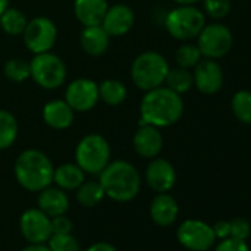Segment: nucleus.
Returning <instances> with one entry per match:
<instances>
[{
  "label": "nucleus",
  "instance_id": "nucleus-10",
  "mask_svg": "<svg viewBox=\"0 0 251 251\" xmlns=\"http://www.w3.org/2000/svg\"><path fill=\"white\" fill-rule=\"evenodd\" d=\"M177 241L189 251H207L213 247L216 235L213 226L202 220L189 219L177 227Z\"/></svg>",
  "mask_w": 251,
  "mask_h": 251
},
{
  "label": "nucleus",
  "instance_id": "nucleus-14",
  "mask_svg": "<svg viewBox=\"0 0 251 251\" xmlns=\"http://www.w3.org/2000/svg\"><path fill=\"white\" fill-rule=\"evenodd\" d=\"M145 180L152 191L169 192L176 183V170L170 161L155 157L145 170Z\"/></svg>",
  "mask_w": 251,
  "mask_h": 251
},
{
  "label": "nucleus",
  "instance_id": "nucleus-24",
  "mask_svg": "<svg viewBox=\"0 0 251 251\" xmlns=\"http://www.w3.org/2000/svg\"><path fill=\"white\" fill-rule=\"evenodd\" d=\"M99 89V99H102L105 103L111 106H117L124 102L127 98V89L120 80H103L100 84H98Z\"/></svg>",
  "mask_w": 251,
  "mask_h": 251
},
{
  "label": "nucleus",
  "instance_id": "nucleus-4",
  "mask_svg": "<svg viewBox=\"0 0 251 251\" xmlns=\"http://www.w3.org/2000/svg\"><path fill=\"white\" fill-rule=\"evenodd\" d=\"M169 70V62L161 53L148 50L136 56L132 64L130 75L136 87L148 92L164 84Z\"/></svg>",
  "mask_w": 251,
  "mask_h": 251
},
{
  "label": "nucleus",
  "instance_id": "nucleus-21",
  "mask_svg": "<svg viewBox=\"0 0 251 251\" xmlns=\"http://www.w3.org/2000/svg\"><path fill=\"white\" fill-rule=\"evenodd\" d=\"M81 48L86 53L92 56H99L105 53L109 45V34L105 31V28L99 25H87L83 28L80 36Z\"/></svg>",
  "mask_w": 251,
  "mask_h": 251
},
{
  "label": "nucleus",
  "instance_id": "nucleus-35",
  "mask_svg": "<svg viewBox=\"0 0 251 251\" xmlns=\"http://www.w3.org/2000/svg\"><path fill=\"white\" fill-rule=\"evenodd\" d=\"M214 251H250V250L245 241L229 236L226 239H222V242L216 247Z\"/></svg>",
  "mask_w": 251,
  "mask_h": 251
},
{
  "label": "nucleus",
  "instance_id": "nucleus-13",
  "mask_svg": "<svg viewBox=\"0 0 251 251\" xmlns=\"http://www.w3.org/2000/svg\"><path fill=\"white\" fill-rule=\"evenodd\" d=\"M194 84L204 95H214L223 86L222 67L210 58L201 59L194 67Z\"/></svg>",
  "mask_w": 251,
  "mask_h": 251
},
{
  "label": "nucleus",
  "instance_id": "nucleus-16",
  "mask_svg": "<svg viewBox=\"0 0 251 251\" xmlns=\"http://www.w3.org/2000/svg\"><path fill=\"white\" fill-rule=\"evenodd\" d=\"M135 151L144 158H155L163 150V135L160 127L152 124L141 123L139 129L133 136Z\"/></svg>",
  "mask_w": 251,
  "mask_h": 251
},
{
  "label": "nucleus",
  "instance_id": "nucleus-33",
  "mask_svg": "<svg viewBox=\"0 0 251 251\" xmlns=\"http://www.w3.org/2000/svg\"><path fill=\"white\" fill-rule=\"evenodd\" d=\"M50 226H52V235H61V233H71L73 232V222L65 214L50 217Z\"/></svg>",
  "mask_w": 251,
  "mask_h": 251
},
{
  "label": "nucleus",
  "instance_id": "nucleus-2",
  "mask_svg": "<svg viewBox=\"0 0 251 251\" xmlns=\"http://www.w3.org/2000/svg\"><path fill=\"white\" fill-rule=\"evenodd\" d=\"M99 182L105 191V197L117 202H129L136 198L141 191V175L129 161L117 160L99 173Z\"/></svg>",
  "mask_w": 251,
  "mask_h": 251
},
{
  "label": "nucleus",
  "instance_id": "nucleus-8",
  "mask_svg": "<svg viewBox=\"0 0 251 251\" xmlns=\"http://www.w3.org/2000/svg\"><path fill=\"white\" fill-rule=\"evenodd\" d=\"M23 36L27 49L37 55L43 52H50V49L56 43L58 30L52 20L46 17H37L28 21Z\"/></svg>",
  "mask_w": 251,
  "mask_h": 251
},
{
  "label": "nucleus",
  "instance_id": "nucleus-3",
  "mask_svg": "<svg viewBox=\"0 0 251 251\" xmlns=\"http://www.w3.org/2000/svg\"><path fill=\"white\" fill-rule=\"evenodd\" d=\"M55 167L49 157L39 150L23 151L14 166L17 182L30 192H40L53 182Z\"/></svg>",
  "mask_w": 251,
  "mask_h": 251
},
{
  "label": "nucleus",
  "instance_id": "nucleus-5",
  "mask_svg": "<svg viewBox=\"0 0 251 251\" xmlns=\"http://www.w3.org/2000/svg\"><path fill=\"white\" fill-rule=\"evenodd\" d=\"M109 158V144L98 133L86 135L75 148V163L89 175H99L108 166Z\"/></svg>",
  "mask_w": 251,
  "mask_h": 251
},
{
  "label": "nucleus",
  "instance_id": "nucleus-12",
  "mask_svg": "<svg viewBox=\"0 0 251 251\" xmlns=\"http://www.w3.org/2000/svg\"><path fill=\"white\" fill-rule=\"evenodd\" d=\"M65 100L74 111H90L99 100L98 84L90 78H77L68 84L65 90Z\"/></svg>",
  "mask_w": 251,
  "mask_h": 251
},
{
  "label": "nucleus",
  "instance_id": "nucleus-30",
  "mask_svg": "<svg viewBox=\"0 0 251 251\" xmlns=\"http://www.w3.org/2000/svg\"><path fill=\"white\" fill-rule=\"evenodd\" d=\"M201 52L198 49L197 45H192V43H185L182 45L177 52H176V62L179 67H183V68H192L195 67L200 61H201Z\"/></svg>",
  "mask_w": 251,
  "mask_h": 251
},
{
  "label": "nucleus",
  "instance_id": "nucleus-26",
  "mask_svg": "<svg viewBox=\"0 0 251 251\" xmlns=\"http://www.w3.org/2000/svg\"><path fill=\"white\" fill-rule=\"evenodd\" d=\"M18 138V123L12 112L0 109V151L8 150Z\"/></svg>",
  "mask_w": 251,
  "mask_h": 251
},
{
  "label": "nucleus",
  "instance_id": "nucleus-15",
  "mask_svg": "<svg viewBox=\"0 0 251 251\" xmlns=\"http://www.w3.org/2000/svg\"><path fill=\"white\" fill-rule=\"evenodd\" d=\"M135 24V12L127 5H114L108 8L100 25L109 34V37H120L127 34Z\"/></svg>",
  "mask_w": 251,
  "mask_h": 251
},
{
  "label": "nucleus",
  "instance_id": "nucleus-11",
  "mask_svg": "<svg viewBox=\"0 0 251 251\" xmlns=\"http://www.w3.org/2000/svg\"><path fill=\"white\" fill-rule=\"evenodd\" d=\"M20 230L30 244H46L52 236L50 217L40 208L25 210L20 217Z\"/></svg>",
  "mask_w": 251,
  "mask_h": 251
},
{
  "label": "nucleus",
  "instance_id": "nucleus-1",
  "mask_svg": "<svg viewBox=\"0 0 251 251\" xmlns=\"http://www.w3.org/2000/svg\"><path fill=\"white\" fill-rule=\"evenodd\" d=\"M182 114L183 100L169 87L160 86L148 90L141 102V123L155 127H169L180 120Z\"/></svg>",
  "mask_w": 251,
  "mask_h": 251
},
{
  "label": "nucleus",
  "instance_id": "nucleus-18",
  "mask_svg": "<svg viewBox=\"0 0 251 251\" xmlns=\"http://www.w3.org/2000/svg\"><path fill=\"white\" fill-rule=\"evenodd\" d=\"M179 214V205L176 200L169 195L167 192L158 194L151 205H150V216L152 222L158 226H170L175 223Z\"/></svg>",
  "mask_w": 251,
  "mask_h": 251
},
{
  "label": "nucleus",
  "instance_id": "nucleus-22",
  "mask_svg": "<svg viewBox=\"0 0 251 251\" xmlns=\"http://www.w3.org/2000/svg\"><path fill=\"white\" fill-rule=\"evenodd\" d=\"M84 172L77 163H65L55 169L53 182L64 191H75L84 182Z\"/></svg>",
  "mask_w": 251,
  "mask_h": 251
},
{
  "label": "nucleus",
  "instance_id": "nucleus-20",
  "mask_svg": "<svg viewBox=\"0 0 251 251\" xmlns=\"http://www.w3.org/2000/svg\"><path fill=\"white\" fill-rule=\"evenodd\" d=\"M108 11L106 0H75L74 14L84 25H99Z\"/></svg>",
  "mask_w": 251,
  "mask_h": 251
},
{
  "label": "nucleus",
  "instance_id": "nucleus-39",
  "mask_svg": "<svg viewBox=\"0 0 251 251\" xmlns=\"http://www.w3.org/2000/svg\"><path fill=\"white\" fill-rule=\"evenodd\" d=\"M173 2H176L177 5H195L200 0H173Z\"/></svg>",
  "mask_w": 251,
  "mask_h": 251
},
{
  "label": "nucleus",
  "instance_id": "nucleus-23",
  "mask_svg": "<svg viewBox=\"0 0 251 251\" xmlns=\"http://www.w3.org/2000/svg\"><path fill=\"white\" fill-rule=\"evenodd\" d=\"M75 198L80 205L86 208H92L98 205L103 198H105V191L100 185L99 180H84L77 189Z\"/></svg>",
  "mask_w": 251,
  "mask_h": 251
},
{
  "label": "nucleus",
  "instance_id": "nucleus-32",
  "mask_svg": "<svg viewBox=\"0 0 251 251\" xmlns=\"http://www.w3.org/2000/svg\"><path fill=\"white\" fill-rule=\"evenodd\" d=\"M205 12L216 20L225 18L232 9V0H204Z\"/></svg>",
  "mask_w": 251,
  "mask_h": 251
},
{
  "label": "nucleus",
  "instance_id": "nucleus-38",
  "mask_svg": "<svg viewBox=\"0 0 251 251\" xmlns=\"http://www.w3.org/2000/svg\"><path fill=\"white\" fill-rule=\"evenodd\" d=\"M21 251H50V250L46 244H30L24 247Z\"/></svg>",
  "mask_w": 251,
  "mask_h": 251
},
{
  "label": "nucleus",
  "instance_id": "nucleus-17",
  "mask_svg": "<svg viewBox=\"0 0 251 251\" xmlns=\"http://www.w3.org/2000/svg\"><path fill=\"white\" fill-rule=\"evenodd\" d=\"M37 205L45 214H48L49 217H55V216L65 214L68 211L70 198L64 189H61L58 186L56 188L48 186L39 192Z\"/></svg>",
  "mask_w": 251,
  "mask_h": 251
},
{
  "label": "nucleus",
  "instance_id": "nucleus-7",
  "mask_svg": "<svg viewBox=\"0 0 251 251\" xmlns=\"http://www.w3.org/2000/svg\"><path fill=\"white\" fill-rule=\"evenodd\" d=\"M30 71L33 80L48 90L61 87L67 78V67L64 61L50 52L37 53L30 62Z\"/></svg>",
  "mask_w": 251,
  "mask_h": 251
},
{
  "label": "nucleus",
  "instance_id": "nucleus-36",
  "mask_svg": "<svg viewBox=\"0 0 251 251\" xmlns=\"http://www.w3.org/2000/svg\"><path fill=\"white\" fill-rule=\"evenodd\" d=\"M213 230H214V235H216V239H226L230 236V222H226V220H219L216 222V225L213 226Z\"/></svg>",
  "mask_w": 251,
  "mask_h": 251
},
{
  "label": "nucleus",
  "instance_id": "nucleus-25",
  "mask_svg": "<svg viewBox=\"0 0 251 251\" xmlns=\"http://www.w3.org/2000/svg\"><path fill=\"white\" fill-rule=\"evenodd\" d=\"M164 84L175 93L182 95V93H186L194 86V75L188 68H183V67L170 68L166 75Z\"/></svg>",
  "mask_w": 251,
  "mask_h": 251
},
{
  "label": "nucleus",
  "instance_id": "nucleus-6",
  "mask_svg": "<svg viewBox=\"0 0 251 251\" xmlns=\"http://www.w3.org/2000/svg\"><path fill=\"white\" fill-rule=\"evenodd\" d=\"M205 25L204 14L194 5H179L167 14L166 28L177 40H192L198 37Z\"/></svg>",
  "mask_w": 251,
  "mask_h": 251
},
{
  "label": "nucleus",
  "instance_id": "nucleus-9",
  "mask_svg": "<svg viewBox=\"0 0 251 251\" xmlns=\"http://www.w3.org/2000/svg\"><path fill=\"white\" fill-rule=\"evenodd\" d=\"M233 37L230 30L222 24L204 25L198 34V49L202 56L210 59H217L225 56L232 49Z\"/></svg>",
  "mask_w": 251,
  "mask_h": 251
},
{
  "label": "nucleus",
  "instance_id": "nucleus-37",
  "mask_svg": "<svg viewBox=\"0 0 251 251\" xmlns=\"http://www.w3.org/2000/svg\"><path fill=\"white\" fill-rule=\"evenodd\" d=\"M86 251H118V250L109 242H95Z\"/></svg>",
  "mask_w": 251,
  "mask_h": 251
},
{
  "label": "nucleus",
  "instance_id": "nucleus-31",
  "mask_svg": "<svg viewBox=\"0 0 251 251\" xmlns=\"http://www.w3.org/2000/svg\"><path fill=\"white\" fill-rule=\"evenodd\" d=\"M50 251H80V242L73 233L52 235L48 241Z\"/></svg>",
  "mask_w": 251,
  "mask_h": 251
},
{
  "label": "nucleus",
  "instance_id": "nucleus-29",
  "mask_svg": "<svg viewBox=\"0 0 251 251\" xmlns=\"http://www.w3.org/2000/svg\"><path fill=\"white\" fill-rule=\"evenodd\" d=\"M5 75L8 80L14 81V83H21L24 80H27L28 77H31V71H30V62H27L23 58H12L5 64Z\"/></svg>",
  "mask_w": 251,
  "mask_h": 251
},
{
  "label": "nucleus",
  "instance_id": "nucleus-19",
  "mask_svg": "<svg viewBox=\"0 0 251 251\" xmlns=\"http://www.w3.org/2000/svg\"><path fill=\"white\" fill-rule=\"evenodd\" d=\"M74 109L67 103V100L55 99L45 105L43 120L49 127L55 130L68 129L74 121Z\"/></svg>",
  "mask_w": 251,
  "mask_h": 251
},
{
  "label": "nucleus",
  "instance_id": "nucleus-40",
  "mask_svg": "<svg viewBox=\"0 0 251 251\" xmlns=\"http://www.w3.org/2000/svg\"><path fill=\"white\" fill-rule=\"evenodd\" d=\"M8 3H9V0H0V15L8 9Z\"/></svg>",
  "mask_w": 251,
  "mask_h": 251
},
{
  "label": "nucleus",
  "instance_id": "nucleus-28",
  "mask_svg": "<svg viewBox=\"0 0 251 251\" xmlns=\"http://www.w3.org/2000/svg\"><path fill=\"white\" fill-rule=\"evenodd\" d=\"M230 108L233 115L244 124H251V92L239 90L233 95Z\"/></svg>",
  "mask_w": 251,
  "mask_h": 251
},
{
  "label": "nucleus",
  "instance_id": "nucleus-27",
  "mask_svg": "<svg viewBox=\"0 0 251 251\" xmlns=\"http://www.w3.org/2000/svg\"><path fill=\"white\" fill-rule=\"evenodd\" d=\"M28 21L25 15L15 8H8L0 15V27L9 36H21L27 27Z\"/></svg>",
  "mask_w": 251,
  "mask_h": 251
},
{
  "label": "nucleus",
  "instance_id": "nucleus-34",
  "mask_svg": "<svg viewBox=\"0 0 251 251\" xmlns=\"http://www.w3.org/2000/svg\"><path fill=\"white\" fill-rule=\"evenodd\" d=\"M250 232H251V226L245 219L238 217L230 222V238L245 241L250 236Z\"/></svg>",
  "mask_w": 251,
  "mask_h": 251
}]
</instances>
